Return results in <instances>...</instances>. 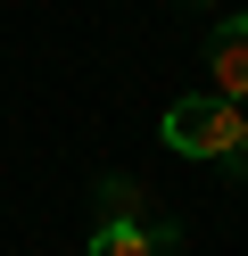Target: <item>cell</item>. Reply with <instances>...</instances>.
Listing matches in <instances>:
<instances>
[{
	"label": "cell",
	"instance_id": "cell-1",
	"mask_svg": "<svg viewBox=\"0 0 248 256\" xmlns=\"http://www.w3.org/2000/svg\"><path fill=\"white\" fill-rule=\"evenodd\" d=\"M240 116L248 108H231V100H215V91H182L174 108H165V149L174 157H190V166H223L231 157V140H240Z\"/></svg>",
	"mask_w": 248,
	"mask_h": 256
},
{
	"label": "cell",
	"instance_id": "cell-2",
	"mask_svg": "<svg viewBox=\"0 0 248 256\" xmlns=\"http://www.w3.org/2000/svg\"><path fill=\"white\" fill-rule=\"evenodd\" d=\"M207 91L231 108H248V17H223L207 42Z\"/></svg>",
	"mask_w": 248,
	"mask_h": 256
},
{
	"label": "cell",
	"instance_id": "cell-3",
	"mask_svg": "<svg viewBox=\"0 0 248 256\" xmlns=\"http://www.w3.org/2000/svg\"><path fill=\"white\" fill-rule=\"evenodd\" d=\"M99 223H157L141 174H99Z\"/></svg>",
	"mask_w": 248,
	"mask_h": 256
},
{
	"label": "cell",
	"instance_id": "cell-4",
	"mask_svg": "<svg viewBox=\"0 0 248 256\" xmlns=\"http://www.w3.org/2000/svg\"><path fill=\"white\" fill-rule=\"evenodd\" d=\"M83 256H165V248H157V223H99Z\"/></svg>",
	"mask_w": 248,
	"mask_h": 256
},
{
	"label": "cell",
	"instance_id": "cell-5",
	"mask_svg": "<svg viewBox=\"0 0 248 256\" xmlns=\"http://www.w3.org/2000/svg\"><path fill=\"white\" fill-rule=\"evenodd\" d=\"M223 174H240V182H248V116H240V140H231V157H223Z\"/></svg>",
	"mask_w": 248,
	"mask_h": 256
},
{
	"label": "cell",
	"instance_id": "cell-6",
	"mask_svg": "<svg viewBox=\"0 0 248 256\" xmlns=\"http://www.w3.org/2000/svg\"><path fill=\"white\" fill-rule=\"evenodd\" d=\"M190 8H223V0H190Z\"/></svg>",
	"mask_w": 248,
	"mask_h": 256
}]
</instances>
